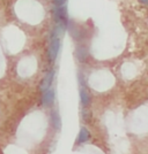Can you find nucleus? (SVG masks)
Segmentation results:
<instances>
[{
	"instance_id": "3",
	"label": "nucleus",
	"mask_w": 148,
	"mask_h": 154,
	"mask_svg": "<svg viewBox=\"0 0 148 154\" xmlns=\"http://www.w3.org/2000/svg\"><path fill=\"white\" fill-rule=\"evenodd\" d=\"M74 58L79 63H86L89 59V48L86 43H79L74 50Z\"/></svg>"
},
{
	"instance_id": "5",
	"label": "nucleus",
	"mask_w": 148,
	"mask_h": 154,
	"mask_svg": "<svg viewBox=\"0 0 148 154\" xmlns=\"http://www.w3.org/2000/svg\"><path fill=\"white\" fill-rule=\"evenodd\" d=\"M54 100H56V91H54L53 88L44 91V92H42V97H41L42 106H44V107H51L52 105L54 103Z\"/></svg>"
},
{
	"instance_id": "7",
	"label": "nucleus",
	"mask_w": 148,
	"mask_h": 154,
	"mask_svg": "<svg viewBox=\"0 0 148 154\" xmlns=\"http://www.w3.org/2000/svg\"><path fill=\"white\" fill-rule=\"evenodd\" d=\"M79 96H80V103L82 105V107H88L91 103V94L88 91V86L84 85L80 86L79 89Z\"/></svg>"
},
{
	"instance_id": "2",
	"label": "nucleus",
	"mask_w": 148,
	"mask_h": 154,
	"mask_svg": "<svg viewBox=\"0 0 148 154\" xmlns=\"http://www.w3.org/2000/svg\"><path fill=\"white\" fill-rule=\"evenodd\" d=\"M50 13H51L52 23H63L68 26V11H67V4L65 5H58L51 2L50 6Z\"/></svg>"
},
{
	"instance_id": "8",
	"label": "nucleus",
	"mask_w": 148,
	"mask_h": 154,
	"mask_svg": "<svg viewBox=\"0 0 148 154\" xmlns=\"http://www.w3.org/2000/svg\"><path fill=\"white\" fill-rule=\"evenodd\" d=\"M90 138H91V134H90L89 129L86 128V127H81L80 130H79V132H77L75 143H77V145H82L84 143L89 141Z\"/></svg>"
},
{
	"instance_id": "11",
	"label": "nucleus",
	"mask_w": 148,
	"mask_h": 154,
	"mask_svg": "<svg viewBox=\"0 0 148 154\" xmlns=\"http://www.w3.org/2000/svg\"><path fill=\"white\" fill-rule=\"evenodd\" d=\"M138 2L142 6H148V0H138Z\"/></svg>"
},
{
	"instance_id": "10",
	"label": "nucleus",
	"mask_w": 148,
	"mask_h": 154,
	"mask_svg": "<svg viewBox=\"0 0 148 154\" xmlns=\"http://www.w3.org/2000/svg\"><path fill=\"white\" fill-rule=\"evenodd\" d=\"M51 2L58 4V5H65V4H67V0H52Z\"/></svg>"
},
{
	"instance_id": "9",
	"label": "nucleus",
	"mask_w": 148,
	"mask_h": 154,
	"mask_svg": "<svg viewBox=\"0 0 148 154\" xmlns=\"http://www.w3.org/2000/svg\"><path fill=\"white\" fill-rule=\"evenodd\" d=\"M81 116H82V119H84V121H88V119H90V113L87 110V109H82V114H81Z\"/></svg>"
},
{
	"instance_id": "1",
	"label": "nucleus",
	"mask_w": 148,
	"mask_h": 154,
	"mask_svg": "<svg viewBox=\"0 0 148 154\" xmlns=\"http://www.w3.org/2000/svg\"><path fill=\"white\" fill-rule=\"evenodd\" d=\"M67 31L70 32L72 39L79 44V43H86L88 39V28L84 26H80L75 21L70 19L68 26H67Z\"/></svg>"
},
{
	"instance_id": "6",
	"label": "nucleus",
	"mask_w": 148,
	"mask_h": 154,
	"mask_svg": "<svg viewBox=\"0 0 148 154\" xmlns=\"http://www.w3.org/2000/svg\"><path fill=\"white\" fill-rule=\"evenodd\" d=\"M49 119H50V123H51L52 128L56 131H60V129H61V117H60L58 109H51L50 113H49Z\"/></svg>"
},
{
	"instance_id": "4",
	"label": "nucleus",
	"mask_w": 148,
	"mask_h": 154,
	"mask_svg": "<svg viewBox=\"0 0 148 154\" xmlns=\"http://www.w3.org/2000/svg\"><path fill=\"white\" fill-rule=\"evenodd\" d=\"M54 77H56V69L54 68H50L44 74V76H43L41 83H39L38 89L41 91V93L46 90H49V89H51L52 85H53V82H54Z\"/></svg>"
}]
</instances>
